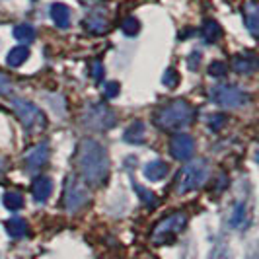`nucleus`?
<instances>
[{
  "label": "nucleus",
  "instance_id": "2",
  "mask_svg": "<svg viewBox=\"0 0 259 259\" xmlns=\"http://www.w3.org/2000/svg\"><path fill=\"white\" fill-rule=\"evenodd\" d=\"M195 119L193 105L185 100H174L160 107L154 115V123L162 131H182L189 127Z\"/></svg>",
  "mask_w": 259,
  "mask_h": 259
},
{
  "label": "nucleus",
  "instance_id": "24",
  "mask_svg": "<svg viewBox=\"0 0 259 259\" xmlns=\"http://www.w3.org/2000/svg\"><path fill=\"white\" fill-rule=\"evenodd\" d=\"M162 84H164L166 88H176V86L180 84V74H178V70H176V68H168V70L164 72Z\"/></svg>",
  "mask_w": 259,
  "mask_h": 259
},
{
  "label": "nucleus",
  "instance_id": "28",
  "mask_svg": "<svg viewBox=\"0 0 259 259\" xmlns=\"http://www.w3.org/2000/svg\"><path fill=\"white\" fill-rule=\"evenodd\" d=\"M224 123H226V115L224 113H217V115H212L208 119V127L212 131H221L224 127Z\"/></svg>",
  "mask_w": 259,
  "mask_h": 259
},
{
  "label": "nucleus",
  "instance_id": "29",
  "mask_svg": "<svg viewBox=\"0 0 259 259\" xmlns=\"http://www.w3.org/2000/svg\"><path fill=\"white\" fill-rule=\"evenodd\" d=\"M92 76L96 82H102V78H104V66L100 61H92Z\"/></svg>",
  "mask_w": 259,
  "mask_h": 259
},
{
  "label": "nucleus",
  "instance_id": "14",
  "mask_svg": "<svg viewBox=\"0 0 259 259\" xmlns=\"http://www.w3.org/2000/svg\"><path fill=\"white\" fill-rule=\"evenodd\" d=\"M168 164L166 162H162V160H154V162H148L146 166H144V178L148 180V182H160V180H164L166 176H168Z\"/></svg>",
  "mask_w": 259,
  "mask_h": 259
},
{
  "label": "nucleus",
  "instance_id": "21",
  "mask_svg": "<svg viewBox=\"0 0 259 259\" xmlns=\"http://www.w3.org/2000/svg\"><path fill=\"white\" fill-rule=\"evenodd\" d=\"M221 35H222L221 26H219L217 22L208 20L207 24H205V27H203V37H205V41H207V43H214V41L221 39Z\"/></svg>",
  "mask_w": 259,
  "mask_h": 259
},
{
  "label": "nucleus",
  "instance_id": "13",
  "mask_svg": "<svg viewBox=\"0 0 259 259\" xmlns=\"http://www.w3.org/2000/svg\"><path fill=\"white\" fill-rule=\"evenodd\" d=\"M51 20L55 22V26L61 27V29H66L70 26V8L63 4V2H55L51 4Z\"/></svg>",
  "mask_w": 259,
  "mask_h": 259
},
{
  "label": "nucleus",
  "instance_id": "32",
  "mask_svg": "<svg viewBox=\"0 0 259 259\" xmlns=\"http://www.w3.org/2000/svg\"><path fill=\"white\" fill-rule=\"evenodd\" d=\"M199 59H201V53H191V55H189V63H187V65H189L191 70H195V68L199 66Z\"/></svg>",
  "mask_w": 259,
  "mask_h": 259
},
{
  "label": "nucleus",
  "instance_id": "15",
  "mask_svg": "<svg viewBox=\"0 0 259 259\" xmlns=\"http://www.w3.org/2000/svg\"><path fill=\"white\" fill-rule=\"evenodd\" d=\"M144 131H146V127H144L143 121H135L125 129L123 139H125V143L129 144H141L144 141Z\"/></svg>",
  "mask_w": 259,
  "mask_h": 259
},
{
  "label": "nucleus",
  "instance_id": "20",
  "mask_svg": "<svg viewBox=\"0 0 259 259\" xmlns=\"http://www.w3.org/2000/svg\"><path fill=\"white\" fill-rule=\"evenodd\" d=\"M14 37L18 39L20 43H31L35 39V29L29 24H20V26L14 27Z\"/></svg>",
  "mask_w": 259,
  "mask_h": 259
},
{
  "label": "nucleus",
  "instance_id": "34",
  "mask_svg": "<svg viewBox=\"0 0 259 259\" xmlns=\"http://www.w3.org/2000/svg\"><path fill=\"white\" fill-rule=\"evenodd\" d=\"M33 2H35V0H33Z\"/></svg>",
  "mask_w": 259,
  "mask_h": 259
},
{
  "label": "nucleus",
  "instance_id": "11",
  "mask_svg": "<svg viewBox=\"0 0 259 259\" xmlns=\"http://www.w3.org/2000/svg\"><path fill=\"white\" fill-rule=\"evenodd\" d=\"M244 22H246L247 29L251 35H257V27H259V6L255 0H247L244 4Z\"/></svg>",
  "mask_w": 259,
  "mask_h": 259
},
{
  "label": "nucleus",
  "instance_id": "23",
  "mask_svg": "<svg viewBox=\"0 0 259 259\" xmlns=\"http://www.w3.org/2000/svg\"><path fill=\"white\" fill-rule=\"evenodd\" d=\"M133 189L139 193V197H141V201H143L146 207H156V195L152 193V191H148V189H144L143 185H139V183H133Z\"/></svg>",
  "mask_w": 259,
  "mask_h": 259
},
{
  "label": "nucleus",
  "instance_id": "18",
  "mask_svg": "<svg viewBox=\"0 0 259 259\" xmlns=\"http://www.w3.org/2000/svg\"><path fill=\"white\" fill-rule=\"evenodd\" d=\"M234 68H236L238 72L249 74V72H253V70L257 68V61H255L253 55H240V57L234 59Z\"/></svg>",
  "mask_w": 259,
  "mask_h": 259
},
{
  "label": "nucleus",
  "instance_id": "8",
  "mask_svg": "<svg viewBox=\"0 0 259 259\" xmlns=\"http://www.w3.org/2000/svg\"><path fill=\"white\" fill-rule=\"evenodd\" d=\"M210 100L222 107H242L249 102V96L246 94V90L234 84H221V86L210 88Z\"/></svg>",
  "mask_w": 259,
  "mask_h": 259
},
{
  "label": "nucleus",
  "instance_id": "22",
  "mask_svg": "<svg viewBox=\"0 0 259 259\" xmlns=\"http://www.w3.org/2000/svg\"><path fill=\"white\" fill-rule=\"evenodd\" d=\"M4 207L8 208V210H20V208L24 207V197L20 193H16V191H8V193H4Z\"/></svg>",
  "mask_w": 259,
  "mask_h": 259
},
{
  "label": "nucleus",
  "instance_id": "10",
  "mask_svg": "<svg viewBox=\"0 0 259 259\" xmlns=\"http://www.w3.org/2000/svg\"><path fill=\"white\" fill-rule=\"evenodd\" d=\"M49 160V144L47 143H39L37 146H33L26 156V164L27 168L39 169L41 166H45Z\"/></svg>",
  "mask_w": 259,
  "mask_h": 259
},
{
  "label": "nucleus",
  "instance_id": "31",
  "mask_svg": "<svg viewBox=\"0 0 259 259\" xmlns=\"http://www.w3.org/2000/svg\"><path fill=\"white\" fill-rule=\"evenodd\" d=\"M12 88V82H10V78L6 76L4 72H0V94H8Z\"/></svg>",
  "mask_w": 259,
  "mask_h": 259
},
{
  "label": "nucleus",
  "instance_id": "5",
  "mask_svg": "<svg viewBox=\"0 0 259 259\" xmlns=\"http://www.w3.org/2000/svg\"><path fill=\"white\" fill-rule=\"evenodd\" d=\"M12 107L14 113L18 115V119L22 121V125L27 131H39L45 127V115L35 104L16 98V100H12Z\"/></svg>",
  "mask_w": 259,
  "mask_h": 259
},
{
  "label": "nucleus",
  "instance_id": "27",
  "mask_svg": "<svg viewBox=\"0 0 259 259\" xmlns=\"http://www.w3.org/2000/svg\"><path fill=\"white\" fill-rule=\"evenodd\" d=\"M246 219V205L244 203H238L236 205V210H234V217H232V226H240L242 221Z\"/></svg>",
  "mask_w": 259,
  "mask_h": 259
},
{
  "label": "nucleus",
  "instance_id": "9",
  "mask_svg": "<svg viewBox=\"0 0 259 259\" xmlns=\"http://www.w3.org/2000/svg\"><path fill=\"white\" fill-rule=\"evenodd\" d=\"M169 152L176 160H189L195 152V143L189 135H176L171 139V144H169Z\"/></svg>",
  "mask_w": 259,
  "mask_h": 259
},
{
  "label": "nucleus",
  "instance_id": "16",
  "mask_svg": "<svg viewBox=\"0 0 259 259\" xmlns=\"http://www.w3.org/2000/svg\"><path fill=\"white\" fill-rule=\"evenodd\" d=\"M27 59H29V49H27L26 45H20V47H14L10 49V53L6 55V63L14 68H18V66H22L26 63Z\"/></svg>",
  "mask_w": 259,
  "mask_h": 259
},
{
  "label": "nucleus",
  "instance_id": "1",
  "mask_svg": "<svg viewBox=\"0 0 259 259\" xmlns=\"http://www.w3.org/2000/svg\"><path fill=\"white\" fill-rule=\"evenodd\" d=\"M76 166L84 182L90 185H102L109 174V158L98 141L82 139L76 148Z\"/></svg>",
  "mask_w": 259,
  "mask_h": 259
},
{
  "label": "nucleus",
  "instance_id": "7",
  "mask_svg": "<svg viewBox=\"0 0 259 259\" xmlns=\"http://www.w3.org/2000/svg\"><path fill=\"white\" fill-rule=\"evenodd\" d=\"M185 222H187V214L185 212H174V214L166 217L164 221H160L154 226L152 242L154 244H166V242H169L171 238H176L178 234L182 232Z\"/></svg>",
  "mask_w": 259,
  "mask_h": 259
},
{
  "label": "nucleus",
  "instance_id": "25",
  "mask_svg": "<svg viewBox=\"0 0 259 259\" xmlns=\"http://www.w3.org/2000/svg\"><path fill=\"white\" fill-rule=\"evenodd\" d=\"M226 63H222V61H214L212 65L208 66V74L210 76H214V78H222V76H226Z\"/></svg>",
  "mask_w": 259,
  "mask_h": 259
},
{
  "label": "nucleus",
  "instance_id": "30",
  "mask_svg": "<svg viewBox=\"0 0 259 259\" xmlns=\"http://www.w3.org/2000/svg\"><path fill=\"white\" fill-rule=\"evenodd\" d=\"M119 90H121L119 82H107V84H105V96H107V98H117V96H119Z\"/></svg>",
  "mask_w": 259,
  "mask_h": 259
},
{
  "label": "nucleus",
  "instance_id": "19",
  "mask_svg": "<svg viewBox=\"0 0 259 259\" xmlns=\"http://www.w3.org/2000/svg\"><path fill=\"white\" fill-rule=\"evenodd\" d=\"M86 27L94 33H105L107 31V20L104 18L102 12H92L86 18Z\"/></svg>",
  "mask_w": 259,
  "mask_h": 259
},
{
  "label": "nucleus",
  "instance_id": "3",
  "mask_svg": "<svg viewBox=\"0 0 259 259\" xmlns=\"http://www.w3.org/2000/svg\"><path fill=\"white\" fill-rule=\"evenodd\" d=\"M208 171H210V169H208V164L205 160H195V162H191V164L180 174L176 191L185 195V193H189V191L199 189L203 183L207 182Z\"/></svg>",
  "mask_w": 259,
  "mask_h": 259
},
{
  "label": "nucleus",
  "instance_id": "17",
  "mask_svg": "<svg viewBox=\"0 0 259 259\" xmlns=\"http://www.w3.org/2000/svg\"><path fill=\"white\" fill-rule=\"evenodd\" d=\"M27 222L24 219H20V217H14L10 221H6V232L10 238H24L27 234Z\"/></svg>",
  "mask_w": 259,
  "mask_h": 259
},
{
  "label": "nucleus",
  "instance_id": "12",
  "mask_svg": "<svg viewBox=\"0 0 259 259\" xmlns=\"http://www.w3.org/2000/svg\"><path fill=\"white\" fill-rule=\"evenodd\" d=\"M31 193H33V199H35L37 203H45L53 193L51 178H47V176L37 178V180L33 182V185H31Z\"/></svg>",
  "mask_w": 259,
  "mask_h": 259
},
{
  "label": "nucleus",
  "instance_id": "6",
  "mask_svg": "<svg viewBox=\"0 0 259 259\" xmlns=\"http://www.w3.org/2000/svg\"><path fill=\"white\" fill-rule=\"evenodd\" d=\"M63 201H65V208L68 212H78L80 208L88 205L90 193H88V189H86L84 183L78 182L74 176H68L65 180V195H63Z\"/></svg>",
  "mask_w": 259,
  "mask_h": 259
},
{
  "label": "nucleus",
  "instance_id": "26",
  "mask_svg": "<svg viewBox=\"0 0 259 259\" xmlns=\"http://www.w3.org/2000/svg\"><path fill=\"white\" fill-rule=\"evenodd\" d=\"M121 29L125 35H137L139 33V22L135 18H127L123 24H121Z\"/></svg>",
  "mask_w": 259,
  "mask_h": 259
},
{
  "label": "nucleus",
  "instance_id": "4",
  "mask_svg": "<svg viewBox=\"0 0 259 259\" xmlns=\"http://www.w3.org/2000/svg\"><path fill=\"white\" fill-rule=\"evenodd\" d=\"M82 121L92 131H109L117 123L115 113L105 104H90L84 109Z\"/></svg>",
  "mask_w": 259,
  "mask_h": 259
},
{
  "label": "nucleus",
  "instance_id": "33",
  "mask_svg": "<svg viewBox=\"0 0 259 259\" xmlns=\"http://www.w3.org/2000/svg\"><path fill=\"white\" fill-rule=\"evenodd\" d=\"M4 171V158H0V174Z\"/></svg>",
  "mask_w": 259,
  "mask_h": 259
}]
</instances>
